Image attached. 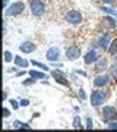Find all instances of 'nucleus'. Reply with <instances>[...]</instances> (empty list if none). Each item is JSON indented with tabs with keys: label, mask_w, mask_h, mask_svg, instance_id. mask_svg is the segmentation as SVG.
Wrapping results in <instances>:
<instances>
[{
	"label": "nucleus",
	"mask_w": 117,
	"mask_h": 132,
	"mask_svg": "<svg viewBox=\"0 0 117 132\" xmlns=\"http://www.w3.org/2000/svg\"><path fill=\"white\" fill-rule=\"evenodd\" d=\"M12 57H13V54L10 52H5V62L6 63H9V62L12 60Z\"/></svg>",
	"instance_id": "obj_19"
},
{
	"label": "nucleus",
	"mask_w": 117,
	"mask_h": 132,
	"mask_svg": "<svg viewBox=\"0 0 117 132\" xmlns=\"http://www.w3.org/2000/svg\"><path fill=\"white\" fill-rule=\"evenodd\" d=\"M34 82H35V79H28V81H23V85H31V84H34Z\"/></svg>",
	"instance_id": "obj_25"
},
{
	"label": "nucleus",
	"mask_w": 117,
	"mask_h": 132,
	"mask_svg": "<svg viewBox=\"0 0 117 132\" xmlns=\"http://www.w3.org/2000/svg\"><path fill=\"white\" fill-rule=\"evenodd\" d=\"M110 82V76L108 75H100L94 79V85L95 87H105Z\"/></svg>",
	"instance_id": "obj_8"
},
{
	"label": "nucleus",
	"mask_w": 117,
	"mask_h": 132,
	"mask_svg": "<svg viewBox=\"0 0 117 132\" xmlns=\"http://www.w3.org/2000/svg\"><path fill=\"white\" fill-rule=\"evenodd\" d=\"M101 10H103V12H105V13H108V15H113V16H117V10L111 9V7H105V6H103V7H101Z\"/></svg>",
	"instance_id": "obj_16"
},
{
	"label": "nucleus",
	"mask_w": 117,
	"mask_h": 132,
	"mask_svg": "<svg viewBox=\"0 0 117 132\" xmlns=\"http://www.w3.org/2000/svg\"><path fill=\"white\" fill-rule=\"evenodd\" d=\"M86 128L92 129V119H86Z\"/></svg>",
	"instance_id": "obj_23"
},
{
	"label": "nucleus",
	"mask_w": 117,
	"mask_h": 132,
	"mask_svg": "<svg viewBox=\"0 0 117 132\" xmlns=\"http://www.w3.org/2000/svg\"><path fill=\"white\" fill-rule=\"evenodd\" d=\"M32 65L37 66V68H40V69H42V71H47V69H48L46 65H42V63H40V62H35V60H32Z\"/></svg>",
	"instance_id": "obj_18"
},
{
	"label": "nucleus",
	"mask_w": 117,
	"mask_h": 132,
	"mask_svg": "<svg viewBox=\"0 0 117 132\" xmlns=\"http://www.w3.org/2000/svg\"><path fill=\"white\" fill-rule=\"evenodd\" d=\"M104 3H105V5H111V3H114V2H116V0H103Z\"/></svg>",
	"instance_id": "obj_29"
},
{
	"label": "nucleus",
	"mask_w": 117,
	"mask_h": 132,
	"mask_svg": "<svg viewBox=\"0 0 117 132\" xmlns=\"http://www.w3.org/2000/svg\"><path fill=\"white\" fill-rule=\"evenodd\" d=\"M59 56H60V50L57 47H51V48H48L46 53V57H47V60H50V62H56L59 60Z\"/></svg>",
	"instance_id": "obj_6"
},
{
	"label": "nucleus",
	"mask_w": 117,
	"mask_h": 132,
	"mask_svg": "<svg viewBox=\"0 0 117 132\" xmlns=\"http://www.w3.org/2000/svg\"><path fill=\"white\" fill-rule=\"evenodd\" d=\"M3 6H5V7L7 6V0H3Z\"/></svg>",
	"instance_id": "obj_30"
},
{
	"label": "nucleus",
	"mask_w": 117,
	"mask_h": 132,
	"mask_svg": "<svg viewBox=\"0 0 117 132\" xmlns=\"http://www.w3.org/2000/svg\"><path fill=\"white\" fill-rule=\"evenodd\" d=\"M66 56H67L69 60L73 62V60H76V59L80 56V50L76 47V46H70V47L67 48V52H66Z\"/></svg>",
	"instance_id": "obj_7"
},
{
	"label": "nucleus",
	"mask_w": 117,
	"mask_h": 132,
	"mask_svg": "<svg viewBox=\"0 0 117 132\" xmlns=\"http://www.w3.org/2000/svg\"><path fill=\"white\" fill-rule=\"evenodd\" d=\"M21 106H22V107H26V106H29V100H22V101H21Z\"/></svg>",
	"instance_id": "obj_24"
},
{
	"label": "nucleus",
	"mask_w": 117,
	"mask_h": 132,
	"mask_svg": "<svg viewBox=\"0 0 117 132\" xmlns=\"http://www.w3.org/2000/svg\"><path fill=\"white\" fill-rule=\"evenodd\" d=\"M31 12L34 16H41L46 12V5L42 0H31Z\"/></svg>",
	"instance_id": "obj_1"
},
{
	"label": "nucleus",
	"mask_w": 117,
	"mask_h": 132,
	"mask_svg": "<svg viewBox=\"0 0 117 132\" xmlns=\"http://www.w3.org/2000/svg\"><path fill=\"white\" fill-rule=\"evenodd\" d=\"M29 75H31V78H37V79H44L46 78V75L42 72H38V71H29Z\"/></svg>",
	"instance_id": "obj_15"
},
{
	"label": "nucleus",
	"mask_w": 117,
	"mask_h": 132,
	"mask_svg": "<svg viewBox=\"0 0 117 132\" xmlns=\"http://www.w3.org/2000/svg\"><path fill=\"white\" fill-rule=\"evenodd\" d=\"M103 118L105 122H114L117 119V110L111 106H107V107L103 109Z\"/></svg>",
	"instance_id": "obj_3"
},
{
	"label": "nucleus",
	"mask_w": 117,
	"mask_h": 132,
	"mask_svg": "<svg viewBox=\"0 0 117 132\" xmlns=\"http://www.w3.org/2000/svg\"><path fill=\"white\" fill-rule=\"evenodd\" d=\"M98 46H100L101 48L110 47V35H108V34H104V35H101V38L98 40Z\"/></svg>",
	"instance_id": "obj_12"
},
{
	"label": "nucleus",
	"mask_w": 117,
	"mask_h": 132,
	"mask_svg": "<svg viewBox=\"0 0 117 132\" xmlns=\"http://www.w3.org/2000/svg\"><path fill=\"white\" fill-rule=\"evenodd\" d=\"M66 21L70 24H79V22H82V15L78 10H70L66 15Z\"/></svg>",
	"instance_id": "obj_5"
},
{
	"label": "nucleus",
	"mask_w": 117,
	"mask_h": 132,
	"mask_svg": "<svg viewBox=\"0 0 117 132\" xmlns=\"http://www.w3.org/2000/svg\"><path fill=\"white\" fill-rule=\"evenodd\" d=\"M113 72H114V75H117V57L114 59V69H113Z\"/></svg>",
	"instance_id": "obj_27"
},
{
	"label": "nucleus",
	"mask_w": 117,
	"mask_h": 132,
	"mask_svg": "<svg viewBox=\"0 0 117 132\" xmlns=\"http://www.w3.org/2000/svg\"><path fill=\"white\" fill-rule=\"evenodd\" d=\"M107 66H108V62L105 57H103V59H98L97 60V63H95V71L97 72H103L107 69Z\"/></svg>",
	"instance_id": "obj_11"
},
{
	"label": "nucleus",
	"mask_w": 117,
	"mask_h": 132,
	"mask_svg": "<svg viewBox=\"0 0 117 132\" xmlns=\"http://www.w3.org/2000/svg\"><path fill=\"white\" fill-rule=\"evenodd\" d=\"M53 76H54V79L57 81V82H60V84L63 85H67V81H66V78L63 76V73L59 71H53Z\"/></svg>",
	"instance_id": "obj_13"
},
{
	"label": "nucleus",
	"mask_w": 117,
	"mask_h": 132,
	"mask_svg": "<svg viewBox=\"0 0 117 132\" xmlns=\"http://www.w3.org/2000/svg\"><path fill=\"white\" fill-rule=\"evenodd\" d=\"M10 103H12V107H13L15 110H16V109L19 107V106H18V103H16V100H10Z\"/></svg>",
	"instance_id": "obj_26"
},
{
	"label": "nucleus",
	"mask_w": 117,
	"mask_h": 132,
	"mask_svg": "<svg viewBox=\"0 0 117 132\" xmlns=\"http://www.w3.org/2000/svg\"><path fill=\"white\" fill-rule=\"evenodd\" d=\"M105 24H107L108 27H111V28H113V27L116 25V22L113 21V18H108V16H107V18H105Z\"/></svg>",
	"instance_id": "obj_21"
},
{
	"label": "nucleus",
	"mask_w": 117,
	"mask_h": 132,
	"mask_svg": "<svg viewBox=\"0 0 117 132\" xmlns=\"http://www.w3.org/2000/svg\"><path fill=\"white\" fill-rule=\"evenodd\" d=\"M108 52L113 53V54H116V53H117V38L111 43V44H110V47H108Z\"/></svg>",
	"instance_id": "obj_17"
},
{
	"label": "nucleus",
	"mask_w": 117,
	"mask_h": 132,
	"mask_svg": "<svg viewBox=\"0 0 117 132\" xmlns=\"http://www.w3.org/2000/svg\"><path fill=\"white\" fill-rule=\"evenodd\" d=\"M19 50L23 53H32L35 50V44H32V43H29V41H25L19 46Z\"/></svg>",
	"instance_id": "obj_9"
},
{
	"label": "nucleus",
	"mask_w": 117,
	"mask_h": 132,
	"mask_svg": "<svg viewBox=\"0 0 117 132\" xmlns=\"http://www.w3.org/2000/svg\"><path fill=\"white\" fill-rule=\"evenodd\" d=\"M9 114H10V112H9V110H7V109H3V116H5V118H7Z\"/></svg>",
	"instance_id": "obj_28"
},
{
	"label": "nucleus",
	"mask_w": 117,
	"mask_h": 132,
	"mask_svg": "<svg viewBox=\"0 0 117 132\" xmlns=\"http://www.w3.org/2000/svg\"><path fill=\"white\" fill-rule=\"evenodd\" d=\"M15 63H16V66H19V68H26V66H28V62L25 60V59H22V57H19V56H15Z\"/></svg>",
	"instance_id": "obj_14"
},
{
	"label": "nucleus",
	"mask_w": 117,
	"mask_h": 132,
	"mask_svg": "<svg viewBox=\"0 0 117 132\" xmlns=\"http://www.w3.org/2000/svg\"><path fill=\"white\" fill-rule=\"evenodd\" d=\"M73 128H75V129H79L80 128V119L78 118V116H76L75 120H73Z\"/></svg>",
	"instance_id": "obj_20"
},
{
	"label": "nucleus",
	"mask_w": 117,
	"mask_h": 132,
	"mask_svg": "<svg viewBox=\"0 0 117 132\" xmlns=\"http://www.w3.org/2000/svg\"><path fill=\"white\" fill-rule=\"evenodd\" d=\"M23 9H25V5L22 2H16V3H12V5L6 9V15L7 16H16V15L22 13Z\"/></svg>",
	"instance_id": "obj_2"
},
{
	"label": "nucleus",
	"mask_w": 117,
	"mask_h": 132,
	"mask_svg": "<svg viewBox=\"0 0 117 132\" xmlns=\"http://www.w3.org/2000/svg\"><path fill=\"white\" fill-rule=\"evenodd\" d=\"M78 94H79V97H80L82 100H85V98H86V94H85V91L82 90V88L79 90V93H78Z\"/></svg>",
	"instance_id": "obj_22"
},
{
	"label": "nucleus",
	"mask_w": 117,
	"mask_h": 132,
	"mask_svg": "<svg viewBox=\"0 0 117 132\" xmlns=\"http://www.w3.org/2000/svg\"><path fill=\"white\" fill-rule=\"evenodd\" d=\"M97 60H98V54H97L95 50H91V52L86 53V56H85V63L86 65H91V63H94Z\"/></svg>",
	"instance_id": "obj_10"
},
{
	"label": "nucleus",
	"mask_w": 117,
	"mask_h": 132,
	"mask_svg": "<svg viewBox=\"0 0 117 132\" xmlns=\"http://www.w3.org/2000/svg\"><path fill=\"white\" fill-rule=\"evenodd\" d=\"M107 95L104 94L103 91H92V95H91V104L92 106H101V104L105 101Z\"/></svg>",
	"instance_id": "obj_4"
}]
</instances>
